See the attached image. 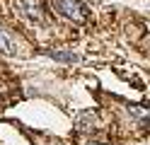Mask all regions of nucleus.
<instances>
[{"label":"nucleus","mask_w":150,"mask_h":145,"mask_svg":"<svg viewBox=\"0 0 150 145\" xmlns=\"http://www.w3.org/2000/svg\"><path fill=\"white\" fill-rule=\"evenodd\" d=\"M53 10L63 17L73 19V22H85V19L90 17V10L80 3V0H51Z\"/></svg>","instance_id":"obj_1"},{"label":"nucleus","mask_w":150,"mask_h":145,"mask_svg":"<svg viewBox=\"0 0 150 145\" xmlns=\"http://www.w3.org/2000/svg\"><path fill=\"white\" fill-rule=\"evenodd\" d=\"M15 3H17V7H20V12L24 17L34 19V22H41L44 19V7H41L39 0H15Z\"/></svg>","instance_id":"obj_2"},{"label":"nucleus","mask_w":150,"mask_h":145,"mask_svg":"<svg viewBox=\"0 0 150 145\" xmlns=\"http://www.w3.org/2000/svg\"><path fill=\"white\" fill-rule=\"evenodd\" d=\"M46 56L56 58V61H63V63H75L78 61V56L70 53V51H46Z\"/></svg>","instance_id":"obj_3"},{"label":"nucleus","mask_w":150,"mask_h":145,"mask_svg":"<svg viewBox=\"0 0 150 145\" xmlns=\"http://www.w3.org/2000/svg\"><path fill=\"white\" fill-rule=\"evenodd\" d=\"M12 51H15V41L10 39V34L0 29V53H12Z\"/></svg>","instance_id":"obj_4"},{"label":"nucleus","mask_w":150,"mask_h":145,"mask_svg":"<svg viewBox=\"0 0 150 145\" xmlns=\"http://www.w3.org/2000/svg\"><path fill=\"white\" fill-rule=\"evenodd\" d=\"M87 145H104V143H87Z\"/></svg>","instance_id":"obj_5"}]
</instances>
